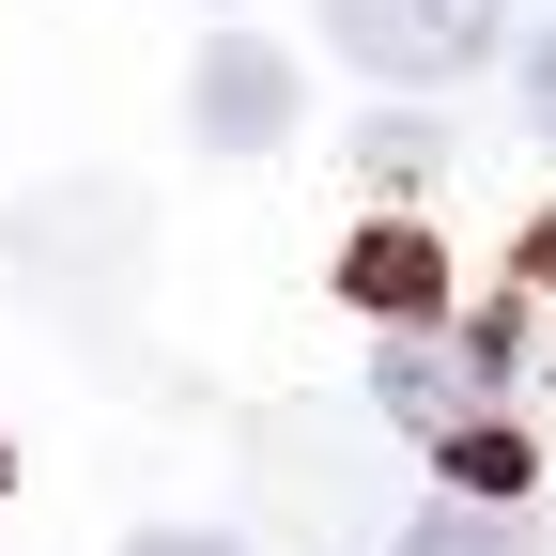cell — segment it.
<instances>
[{"label": "cell", "mask_w": 556, "mask_h": 556, "mask_svg": "<svg viewBox=\"0 0 556 556\" xmlns=\"http://www.w3.org/2000/svg\"><path fill=\"white\" fill-rule=\"evenodd\" d=\"M510 371H526V309H479L464 340H448V325L371 340V402H387V433H417V448H448L464 417H495Z\"/></svg>", "instance_id": "cell-1"}, {"label": "cell", "mask_w": 556, "mask_h": 556, "mask_svg": "<svg viewBox=\"0 0 556 556\" xmlns=\"http://www.w3.org/2000/svg\"><path fill=\"white\" fill-rule=\"evenodd\" d=\"M495 31H510V0H325V47L356 62V78H387V93H448V78H479Z\"/></svg>", "instance_id": "cell-2"}, {"label": "cell", "mask_w": 556, "mask_h": 556, "mask_svg": "<svg viewBox=\"0 0 556 556\" xmlns=\"http://www.w3.org/2000/svg\"><path fill=\"white\" fill-rule=\"evenodd\" d=\"M201 139H217V155L294 139V62H278L263 31H217V47H201Z\"/></svg>", "instance_id": "cell-3"}, {"label": "cell", "mask_w": 556, "mask_h": 556, "mask_svg": "<svg viewBox=\"0 0 556 556\" xmlns=\"http://www.w3.org/2000/svg\"><path fill=\"white\" fill-rule=\"evenodd\" d=\"M340 294H356L387 340H417V325H448V263H433V232H356V248H340Z\"/></svg>", "instance_id": "cell-4"}, {"label": "cell", "mask_w": 556, "mask_h": 556, "mask_svg": "<svg viewBox=\"0 0 556 556\" xmlns=\"http://www.w3.org/2000/svg\"><path fill=\"white\" fill-rule=\"evenodd\" d=\"M387 556H526V526H510V510H464V495H433V510H417Z\"/></svg>", "instance_id": "cell-5"}, {"label": "cell", "mask_w": 556, "mask_h": 556, "mask_svg": "<svg viewBox=\"0 0 556 556\" xmlns=\"http://www.w3.org/2000/svg\"><path fill=\"white\" fill-rule=\"evenodd\" d=\"M356 155H371V186H417V170L448 155V139H433V124H387V109H371V139H356Z\"/></svg>", "instance_id": "cell-6"}, {"label": "cell", "mask_w": 556, "mask_h": 556, "mask_svg": "<svg viewBox=\"0 0 556 556\" xmlns=\"http://www.w3.org/2000/svg\"><path fill=\"white\" fill-rule=\"evenodd\" d=\"M526 124H541V139H556V31H541V47H526Z\"/></svg>", "instance_id": "cell-7"}, {"label": "cell", "mask_w": 556, "mask_h": 556, "mask_svg": "<svg viewBox=\"0 0 556 556\" xmlns=\"http://www.w3.org/2000/svg\"><path fill=\"white\" fill-rule=\"evenodd\" d=\"M124 556H232L217 526H155V541H124Z\"/></svg>", "instance_id": "cell-8"}, {"label": "cell", "mask_w": 556, "mask_h": 556, "mask_svg": "<svg viewBox=\"0 0 556 556\" xmlns=\"http://www.w3.org/2000/svg\"><path fill=\"white\" fill-rule=\"evenodd\" d=\"M526 278H556V217H541V232H526Z\"/></svg>", "instance_id": "cell-9"}]
</instances>
